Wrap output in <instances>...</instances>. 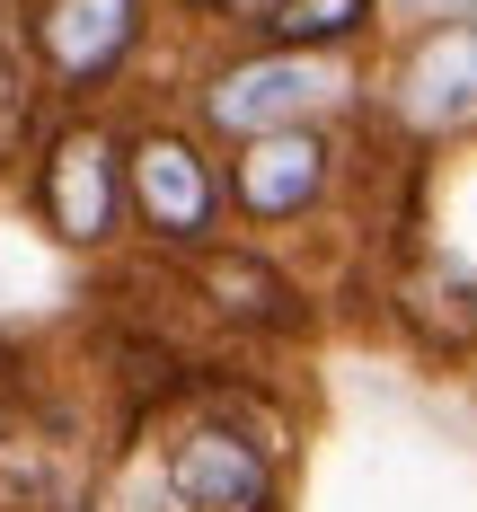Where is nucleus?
<instances>
[{
    "mask_svg": "<svg viewBox=\"0 0 477 512\" xmlns=\"http://www.w3.org/2000/svg\"><path fill=\"white\" fill-rule=\"evenodd\" d=\"M363 71L354 62H318V53H274V45H239L204 62L186 80V124L204 133L212 151H239L265 133H292V124H345L363 106Z\"/></svg>",
    "mask_w": 477,
    "mask_h": 512,
    "instance_id": "nucleus-1",
    "label": "nucleus"
},
{
    "mask_svg": "<svg viewBox=\"0 0 477 512\" xmlns=\"http://www.w3.org/2000/svg\"><path fill=\"white\" fill-rule=\"evenodd\" d=\"M27 212L62 256H115L124 248V115L115 106H53L36 151L18 159Z\"/></svg>",
    "mask_w": 477,
    "mask_h": 512,
    "instance_id": "nucleus-3",
    "label": "nucleus"
},
{
    "mask_svg": "<svg viewBox=\"0 0 477 512\" xmlns=\"http://www.w3.org/2000/svg\"><path fill=\"white\" fill-rule=\"evenodd\" d=\"M168 274H177V292L204 309L221 336H239V345H310L318 336L310 283H301L274 248H257V239H221V248L186 256V265H168Z\"/></svg>",
    "mask_w": 477,
    "mask_h": 512,
    "instance_id": "nucleus-5",
    "label": "nucleus"
},
{
    "mask_svg": "<svg viewBox=\"0 0 477 512\" xmlns=\"http://www.w3.org/2000/svg\"><path fill=\"white\" fill-rule=\"evenodd\" d=\"M221 177H230V221L292 230V221L327 212V195H336V177H345V124H292V133L239 142V151H221Z\"/></svg>",
    "mask_w": 477,
    "mask_h": 512,
    "instance_id": "nucleus-8",
    "label": "nucleus"
},
{
    "mask_svg": "<svg viewBox=\"0 0 477 512\" xmlns=\"http://www.w3.org/2000/svg\"><path fill=\"white\" fill-rule=\"evenodd\" d=\"M151 477L168 512H283V460L204 407H177L159 424Z\"/></svg>",
    "mask_w": 477,
    "mask_h": 512,
    "instance_id": "nucleus-6",
    "label": "nucleus"
},
{
    "mask_svg": "<svg viewBox=\"0 0 477 512\" xmlns=\"http://www.w3.org/2000/svg\"><path fill=\"white\" fill-rule=\"evenodd\" d=\"M45 71H36V53H27V36H18V18L0 9V168H18V159L36 151V133H45Z\"/></svg>",
    "mask_w": 477,
    "mask_h": 512,
    "instance_id": "nucleus-10",
    "label": "nucleus"
},
{
    "mask_svg": "<svg viewBox=\"0 0 477 512\" xmlns=\"http://www.w3.org/2000/svg\"><path fill=\"white\" fill-rule=\"evenodd\" d=\"M239 27H248V45H274V53L354 62V53L389 27V0H248Z\"/></svg>",
    "mask_w": 477,
    "mask_h": 512,
    "instance_id": "nucleus-9",
    "label": "nucleus"
},
{
    "mask_svg": "<svg viewBox=\"0 0 477 512\" xmlns=\"http://www.w3.org/2000/svg\"><path fill=\"white\" fill-rule=\"evenodd\" d=\"M18 36L45 71L53 106H106L159 36V0H27Z\"/></svg>",
    "mask_w": 477,
    "mask_h": 512,
    "instance_id": "nucleus-4",
    "label": "nucleus"
},
{
    "mask_svg": "<svg viewBox=\"0 0 477 512\" xmlns=\"http://www.w3.org/2000/svg\"><path fill=\"white\" fill-rule=\"evenodd\" d=\"M371 106H380L389 133H407L416 151L477 142V18H433L416 36H398Z\"/></svg>",
    "mask_w": 477,
    "mask_h": 512,
    "instance_id": "nucleus-7",
    "label": "nucleus"
},
{
    "mask_svg": "<svg viewBox=\"0 0 477 512\" xmlns=\"http://www.w3.org/2000/svg\"><path fill=\"white\" fill-rule=\"evenodd\" d=\"M124 221L159 265H186L230 239V177L221 151L177 115V106H142L124 115Z\"/></svg>",
    "mask_w": 477,
    "mask_h": 512,
    "instance_id": "nucleus-2",
    "label": "nucleus"
}]
</instances>
